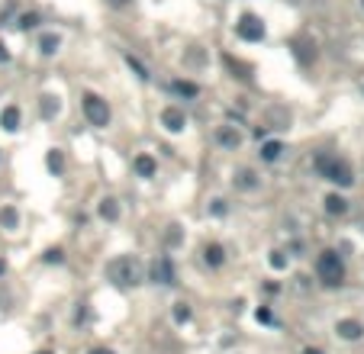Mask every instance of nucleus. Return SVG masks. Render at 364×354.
<instances>
[{
    "instance_id": "412c9836",
    "label": "nucleus",
    "mask_w": 364,
    "mask_h": 354,
    "mask_svg": "<svg viewBox=\"0 0 364 354\" xmlns=\"http://www.w3.org/2000/svg\"><path fill=\"white\" fill-rule=\"evenodd\" d=\"M0 222H4L7 229H13V226H16V210H13V206H7V210L0 213Z\"/></svg>"
},
{
    "instance_id": "dca6fc26",
    "label": "nucleus",
    "mask_w": 364,
    "mask_h": 354,
    "mask_svg": "<svg viewBox=\"0 0 364 354\" xmlns=\"http://www.w3.org/2000/svg\"><path fill=\"white\" fill-rule=\"evenodd\" d=\"M254 184H258V180H254V174H251V171H239V174H235V187H242V190H251Z\"/></svg>"
},
{
    "instance_id": "f257e3e1",
    "label": "nucleus",
    "mask_w": 364,
    "mask_h": 354,
    "mask_svg": "<svg viewBox=\"0 0 364 354\" xmlns=\"http://www.w3.org/2000/svg\"><path fill=\"white\" fill-rule=\"evenodd\" d=\"M106 274H110L119 287H136V284H142V264L136 261V258H116L110 267H106Z\"/></svg>"
},
{
    "instance_id": "2f4dec72",
    "label": "nucleus",
    "mask_w": 364,
    "mask_h": 354,
    "mask_svg": "<svg viewBox=\"0 0 364 354\" xmlns=\"http://www.w3.org/2000/svg\"><path fill=\"white\" fill-rule=\"evenodd\" d=\"M113 4H116V7H119V4H126V0H113Z\"/></svg>"
},
{
    "instance_id": "0eeeda50",
    "label": "nucleus",
    "mask_w": 364,
    "mask_h": 354,
    "mask_svg": "<svg viewBox=\"0 0 364 354\" xmlns=\"http://www.w3.org/2000/svg\"><path fill=\"white\" fill-rule=\"evenodd\" d=\"M161 126L168 129V132H180L187 126V116H184V109L180 106H168L165 113H161Z\"/></svg>"
},
{
    "instance_id": "6ab92c4d",
    "label": "nucleus",
    "mask_w": 364,
    "mask_h": 354,
    "mask_svg": "<svg viewBox=\"0 0 364 354\" xmlns=\"http://www.w3.org/2000/svg\"><path fill=\"white\" fill-rule=\"evenodd\" d=\"M126 62H129V68L136 71V74H139L142 81H149V78H152V74H149V68H145V65L139 62V58H132V55H126Z\"/></svg>"
},
{
    "instance_id": "4468645a",
    "label": "nucleus",
    "mask_w": 364,
    "mask_h": 354,
    "mask_svg": "<svg viewBox=\"0 0 364 354\" xmlns=\"http://www.w3.org/2000/svg\"><path fill=\"white\" fill-rule=\"evenodd\" d=\"M100 216L106 219V222H116V219H119V206H116V200H113V197L100 200Z\"/></svg>"
},
{
    "instance_id": "1a4fd4ad",
    "label": "nucleus",
    "mask_w": 364,
    "mask_h": 354,
    "mask_svg": "<svg viewBox=\"0 0 364 354\" xmlns=\"http://www.w3.org/2000/svg\"><path fill=\"white\" fill-rule=\"evenodd\" d=\"M216 139H220V145H226V148H239V145H242V132L235 126H220V129H216Z\"/></svg>"
},
{
    "instance_id": "b1692460",
    "label": "nucleus",
    "mask_w": 364,
    "mask_h": 354,
    "mask_svg": "<svg viewBox=\"0 0 364 354\" xmlns=\"http://www.w3.org/2000/svg\"><path fill=\"white\" fill-rule=\"evenodd\" d=\"M20 26H23V29H32V26H39V16H35V13H26V16L20 20Z\"/></svg>"
},
{
    "instance_id": "bb28decb",
    "label": "nucleus",
    "mask_w": 364,
    "mask_h": 354,
    "mask_svg": "<svg viewBox=\"0 0 364 354\" xmlns=\"http://www.w3.org/2000/svg\"><path fill=\"white\" fill-rule=\"evenodd\" d=\"M213 213H216V216H223V213H226V203H223V200H216V203H213Z\"/></svg>"
},
{
    "instance_id": "f3484780",
    "label": "nucleus",
    "mask_w": 364,
    "mask_h": 354,
    "mask_svg": "<svg viewBox=\"0 0 364 354\" xmlns=\"http://www.w3.org/2000/svg\"><path fill=\"white\" fill-rule=\"evenodd\" d=\"M39 48H42V55H55L58 52V35H42V42H39Z\"/></svg>"
},
{
    "instance_id": "393cba45",
    "label": "nucleus",
    "mask_w": 364,
    "mask_h": 354,
    "mask_svg": "<svg viewBox=\"0 0 364 354\" xmlns=\"http://www.w3.org/2000/svg\"><path fill=\"white\" fill-rule=\"evenodd\" d=\"M177 238H180L177 226H168V245H177Z\"/></svg>"
},
{
    "instance_id": "20e7f679",
    "label": "nucleus",
    "mask_w": 364,
    "mask_h": 354,
    "mask_svg": "<svg viewBox=\"0 0 364 354\" xmlns=\"http://www.w3.org/2000/svg\"><path fill=\"white\" fill-rule=\"evenodd\" d=\"M84 113H87L90 126H110V106H106V100H100L97 94H84Z\"/></svg>"
},
{
    "instance_id": "a878e982",
    "label": "nucleus",
    "mask_w": 364,
    "mask_h": 354,
    "mask_svg": "<svg viewBox=\"0 0 364 354\" xmlns=\"http://www.w3.org/2000/svg\"><path fill=\"white\" fill-rule=\"evenodd\" d=\"M62 258H65V254H62V248H52V251H45V261H55V264H58Z\"/></svg>"
},
{
    "instance_id": "6e6552de",
    "label": "nucleus",
    "mask_w": 364,
    "mask_h": 354,
    "mask_svg": "<svg viewBox=\"0 0 364 354\" xmlns=\"http://www.w3.org/2000/svg\"><path fill=\"white\" fill-rule=\"evenodd\" d=\"M335 332H338V338H345V341H358L364 335V325L358 319H342L335 325Z\"/></svg>"
},
{
    "instance_id": "7ed1b4c3",
    "label": "nucleus",
    "mask_w": 364,
    "mask_h": 354,
    "mask_svg": "<svg viewBox=\"0 0 364 354\" xmlns=\"http://www.w3.org/2000/svg\"><path fill=\"white\" fill-rule=\"evenodd\" d=\"M316 274H319V280L325 287H338L345 280V267H342V261H338L335 251H322L319 261H316Z\"/></svg>"
},
{
    "instance_id": "a211bd4d",
    "label": "nucleus",
    "mask_w": 364,
    "mask_h": 354,
    "mask_svg": "<svg viewBox=\"0 0 364 354\" xmlns=\"http://www.w3.org/2000/svg\"><path fill=\"white\" fill-rule=\"evenodd\" d=\"M174 90L180 97H197L200 94V87H197V84H190V81H174Z\"/></svg>"
},
{
    "instance_id": "f8f14e48",
    "label": "nucleus",
    "mask_w": 364,
    "mask_h": 354,
    "mask_svg": "<svg viewBox=\"0 0 364 354\" xmlns=\"http://www.w3.org/2000/svg\"><path fill=\"white\" fill-rule=\"evenodd\" d=\"M0 126H4L7 132H16L20 129V109L16 106H7L4 113H0Z\"/></svg>"
},
{
    "instance_id": "5701e85b",
    "label": "nucleus",
    "mask_w": 364,
    "mask_h": 354,
    "mask_svg": "<svg viewBox=\"0 0 364 354\" xmlns=\"http://www.w3.org/2000/svg\"><path fill=\"white\" fill-rule=\"evenodd\" d=\"M271 267H274V271H284V267H287L284 251H271Z\"/></svg>"
},
{
    "instance_id": "39448f33",
    "label": "nucleus",
    "mask_w": 364,
    "mask_h": 354,
    "mask_svg": "<svg viewBox=\"0 0 364 354\" xmlns=\"http://www.w3.org/2000/svg\"><path fill=\"white\" fill-rule=\"evenodd\" d=\"M235 32H239L245 42H261V39H264V26H261V20H258V16H251V13H245V16L235 23Z\"/></svg>"
},
{
    "instance_id": "2eb2a0df",
    "label": "nucleus",
    "mask_w": 364,
    "mask_h": 354,
    "mask_svg": "<svg viewBox=\"0 0 364 354\" xmlns=\"http://www.w3.org/2000/svg\"><path fill=\"white\" fill-rule=\"evenodd\" d=\"M281 152H284L281 142H268V145L261 148V158H264V161H277V158H281Z\"/></svg>"
},
{
    "instance_id": "ddd939ff",
    "label": "nucleus",
    "mask_w": 364,
    "mask_h": 354,
    "mask_svg": "<svg viewBox=\"0 0 364 354\" xmlns=\"http://www.w3.org/2000/svg\"><path fill=\"white\" fill-rule=\"evenodd\" d=\"M325 210H329L332 216H345L348 213V200L338 197V193H329V197H325Z\"/></svg>"
},
{
    "instance_id": "9b49d317",
    "label": "nucleus",
    "mask_w": 364,
    "mask_h": 354,
    "mask_svg": "<svg viewBox=\"0 0 364 354\" xmlns=\"http://www.w3.org/2000/svg\"><path fill=\"white\" fill-rule=\"evenodd\" d=\"M203 261L210 264V267H220V264L226 261V251H223V245H216V241H213V245H206V248H203Z\"/></svg>"
},
{
    "instance_id": "4be33fe9",
    "label": "nucleus",
    "mask_w": 364,
    "mask_h": 354,
    "mask_svg": "<svg viewBox=\"0 0 364 354\" xmlns=\"http://www.w3.org/2000/svg\"><path fill=\"white\" fill-rule=\"evenodd\" d=\"M174 319L177 322H187L190 319V306H187V303H174Z\"/></svg>"
},
{
    "instance_id": "473e14b6",
    "label": "nucleus",
    "mask_w": 364,
    "mask_h": 354,
    "mask_svg": "<svg viewBox=\"0 0 364 354\" xmlns=\"http://www.w3.org/2000/svg\"><path fill=\"white\" fill-rule=\"evenodd\" d=\"M39 354H52V351H39Z\"/></svg>"
},
{
    "instance_id": "aec40b11",
    "label": "nucleus",
    "mask_w": 364,
    "mask_h": 354,
    "mask_svg": "<svg viewBox=\"0 0 364 354\" xmlns=\"http://www.w3.org/2000/svg\"><path fill=\"white\" fill-rule=\"evenodd\" d=\"M48 167H52L55 174H62V171H65V158H62V152H58V148L48 155Z\"/></svg>"
},
{
    "instance_id": "cd10ccee",
    "label": "nucleus",
    "mask_w": 364,
    "mask_h": 354,
    "mask_svg": "<svg viewBox=\"0 0 364 354\" xmlns=\"http://www.w3.org/2000/svg\"><path fill=\"white\" fill-rule=\"evenodd\" d=\"M90 354H113V351H110V348H94Z\"/></svg>"
},
{
    "instance_id": "f03ea898",
    "label": "nucleus",
    "mask_w": 364,
    "mask_h": 354,
    "mask_svg": "<svg viewBox=\"0 0 364 354\" xmlns=\"http://www.w3.org/2000/svg\"><path fill=\"white\" fill-rule=\"evenodd\" d=\"M316 171L325 177V180H332V184H342V187H348L351 180V171H348V164L345 161H338V158H332V155H316Z\"/></svg>"
},
{
    "instance_id": "c756f323",
    "label": "nucleus",
    "mask_w": 364,
    "mask_h": 354,
    "mask_svg": "<svg viewBox=\"0 0 364 354\" xmlns=\"http://www.w3.org/2000/svg\"><path fill=\"white\" fill-rule=\"evenodd\" d=\"M303 354H322L319 348H306V351H303Z\"/></svg>"
},
{
    "instance_id": "7c9ffc66",
    "label": "nucleus",
    "mask_w": 364,
    "mask_h": 354,
    "mask_svg": "<svg viewBox=\"0 0 364 354\" xmlns=\"http://www.w3.org/2000/svg\"><path fill=\"white\" fill-rule=\"evenodd\" d=\"M4 271H7V264H4V258H0V277H4Z\"/></svg>"
},
{
    "instance_id": "423d86ee",
    "label": "nucleus",
    "mask_w": 364,
    "mask_h": 354,
    "mask_svg": "<svg viewBox=\"0 0 364 354\" xmlns=\"http://www.w3.org/2000/svg\"><path fill=\"white\" fill-rule=\"evenodd\" d=\"M152 280H155V284H165V287H171V284H174V267H171V258H165V254H161V258L152 264Z\"/></svg>"
},
{
    "instance_id": "c85d7f7f",
    "label": "nucleus",
    "mask_w": 364,
    "mask_h": 354,
    "mask_svg": "<svg viewBox=\"0 0 364 354\" xmlns=\"http://www.w3.org/2000/svg\"><path fill=\"white\" fill-rule=\"evenodd\" d=\"M0 62H7V48H4V42H0Z\"/></svg>"
},
{
    "instance_id": "9d476101",
    "label": "nucleus",
    "mask_w": 364,
    "mask_h": 354,
    "mask_svg": "<svg viewBox=\"0 0 364 354\" xmlns=\"http://www.w3.org/2000/svg\"><path fill=\"white\" fill-rule=\"evenodd\" d=\"M132 167H136V174H139V177H155V171H158V164H155V158H152V155H136Z\"/></svg>"
}]
</instances>
